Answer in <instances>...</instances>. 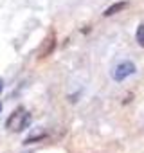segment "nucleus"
I'll return each instance as SVG.
<instances>
[{
  "instance_id": "obj_3",
  "label": "nucleus",
  "mask_w": 144,
  "mask_h": 153,
  "mask_svg": "<svg viewBox=\"0 0 144 153\" xmlns=\"http://www.w3.org/2000/svg\"><path fill=\"white\" fill-rule=\"evenodd\" d=\"M54 47H56V34L50 33V34L43 40L42 47L38 49V58H47V56H50L52 51H54Z\"/></svg>"
},
{
  "instance_id": "obj_6",
  "label": "nucleus",
  "mask_w": 144,
  "mask_h": 153,
  "mask_svg": "<svg viewBox=\"0 0 144 153\" xmlns=\"http://www.w3.org/2000/svg\"><path fill=\"white\" fill-rule=\"evenodd\" d=\"M2 88H4V83H2V79H0V94H2Z\"/></svg>"
},
{
  "instance_id": "obj_7",
  "label": "nucleus",
  "mask_w": 144,
  "mask_h": 153,
  "mask_svg": "<svg viewBox=\"0 0 144 153\" xmlns=\"http://www.w3.org/2000/svg\"><path fill=\"white\" fill-rule=\"evenodd\" d=\"M0 112H2V106H0Z\"/></svg>"
},
{
  "instance_id": "obj_2",
  "label": "nucleus",
  "mask_w": 144,
  "mask_h": 153,
  "mask_svg": "<svg viewBox=\"0 0 144 153\" xmlns=\"http://www.w3.org/2000/svg\"><path fill=\"white\" fill-rule=\"evenodd\" d=\"M131 74H135V65L131 61H121L114 68V72H112V76H114L115 81H124L126 78H130Z\"/></svg>"
},
{
  "instance_id": "obj_4",
  "label": "nucleus",
  "mask_w": 144,
  "mask_h": 153,
  "mask_svg": "<svg viewBox=\"0 0 144 153\" xmlns=\"http://www.w3.org/2000/svg\"><path fill=\"white\" fill-rule=\"evenodd\" d=\"M126 6H128V2H115V4H112L110 7H106V9H105L103 16H112V15H115V13L122 11Z\"/></svg>"
},
{
  "instance_id": "obj_5",
  "label": "nucleus",
  "mask_w": 144,
  "mask_h": 153,
  "mask_svg": "<svg viewBox=\"0 0 144 153\" xmlns=\"http://www.w3.org/2000/svg\"><path fill=\"white\" fill-rule=\"evenodd\" d=\"M135 38H137V43L140 45V47H144V25L140 24L139 27H137V33H135Z\"/></svg>"
},
{
  "instance_id": "obj_1",
  "label": "nucleus",
  "mask_w": 144,
  "mask_h": 153,
  "mask_svg": "<svg viewBox=\"0 0 144 153\" xmlns=\"http://www.w3.org/2000/svg\"><path fill=\"white\" fill-rule=\"evenodd\" d=\"M29 124H31V115H29V112H27L24 106H18V108L7 117V121H6L7 130H9V131H15V133L24 131Z\"/></svg>"
}]
</instances>
